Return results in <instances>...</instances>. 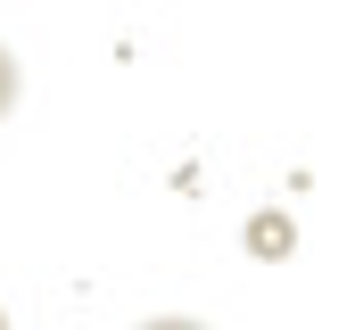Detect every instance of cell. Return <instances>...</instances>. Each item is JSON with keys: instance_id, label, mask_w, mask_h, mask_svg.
<instances>
[{"instance_id": "cell-1", "label": "cell", "mask_w": 355, "mask_h": 330, "mask_svg": "<svg viewBox=\"0 0 355 330\" xmlns=\"http://www.w3.org/2000/svg\"><path fill=\"white\" fill-rule=\"evenodd\" d=\"M248 248H257V256H281V248H289V215H257V223H248Z\"/></svg>"}, {"instance_id": "cell-2", "label": "cell", "mask_w": 355, "mask_h": 330, "mask_svg": "<svg viewBox=\"0 0 355 330\" xmlns=\"http://www.w3.org/2000/svg\"><path fill=\"white\" fill-rule=\"evenodd\" d=\"M17 91H25V67H17V50H8V42H0V116H8V107H17Z\"/></svg>"}, {"instance_id": "cell-3", "label": "cell", "mask_w": 355, "mask_h": 330, "mask_svg": "<svg viewBox=\"0 0 355 330\" xmlns=\"http://www.w3.org/2000/svg\"><path fill=\"white\" fill-rule=\"evenodd\" d=\"M141 330H207V322H190V314H157V322H141Z\"/></svg>"}, {"instance_id": "cell-4", "label": "cell", "mask_w": 355, "mask_h": 330, "mask_svg": "<svg viewBox=\"0 0 355 330\" xmlns=\"http://www.w3.org/2000/svg\"><path fill=\"white\" fill-rule=\"evenodd\" d=\"M0 330H8V314H0Z\"/></svg>"}]
</instances>
